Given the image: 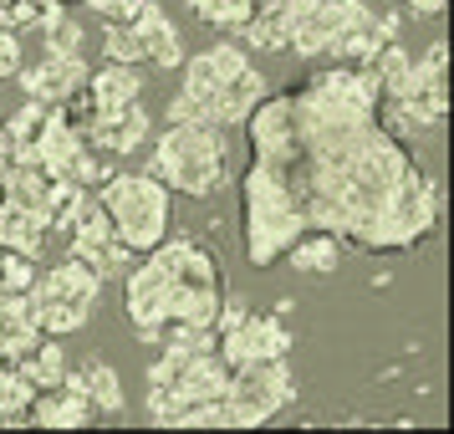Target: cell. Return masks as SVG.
Segmentation results:
<instances>
[{
    "instance_id": "cell-1",
    "label": "cell",
    "mask_w": 454,
    "mask_h": 434,
    "mask_svg": "<svg viewBox=\"0 0 454 434\" xmlns=\"http://www.w3.org/2000/svg\"><path fill=\"white\" fill-rule=\"evenodd\" d=\"M307 230H327L357 250H413L439 225V185L419 174L403 138L372 133L342 159L301 164L286 174Z\"/></svg>"
},
{
    "instance_id": "cell-2",
    "label": "cell",
    "mask_w": 454,
    "mask_h": 434,
    "mask_svg": "<svg viewBox=\"0 0 454 434\" xmlns=\"http://www.w3.org/2000/svg\"><path fill=\"white\" fill-rule=\"evenodd\" d=\"M240 209H246V256L250 266H276L286 261V250L301 241V205H296V189L281 169H261L250 164L240 179Z\"/></svg>"
},
{
    "instance_id": "cell-3",
    "label": "cell",
    "mask_w": 454,
    "mask_h": 434,
    "mask_svg": "<svg viewBox=\"0 0 454 434\" xmlns=\"http://www.w3.org/2000/svg\"><path fill=\"white\" fill-rule=\"evenodd\" d=\"M225 133L220 128H200V123H168L159 133V144L148 154V174L168 185V194H184V200H209L220 194L230 179L225 164Z\"/></svg>"
},
{
    "instance_id": "cell-4",
    "label": "cell",
    "mask_w": 454,
    "mask_h": 434,
    "mask_svg": "<svg viewBox=\"0 0 454 434\" xmlns=\"http://www.w3.org/2000/svg\"><path fill=\"white\" fill-rule=\"evenodd\" d=\"M98 200H103L107 220H113V235H118L133 256H148V250L168 235L174 194H168V185H159L153 174H107L103 185H98Z\"/></svg>"
},
{
    "instance_id": "cell-5",
    "label": "cell",
    "mask_w": 454,
    "mask_h": 434,
    "mask_svg": "<svg viewBox=\"0 0 454 434\" xmlns=\"http://www.w3.org/2000/svg\"><path fill=\"white\" fill-rule=\"evenodd\" d=\"M98 296H103V276L87 266V261L67 256L62 266H51L36 276L31 307H36V322H42L46 337H62V332H82L92 322Z\"/></svg>"
},
{
    "instance_id": "cell-6",
    "label": "cell",
    "mask_w": 454,
    "mask_h": 434,
    "mask_svg": "<svg viewBox=\"0 0 454 434\" xmlns=\"http://www.w3.org/2000/svg\"><path fill=\"white\" fill-rule=\"evenodd\" d=\"M31 159L51 174V179H67V185H82V189H98L107 179L103 169V154L92 148V138L82 133V123L67 113V107H51L31 138Z\"/></svg>"
},
{
    "instance_id": "cell-7",
    "label": "cell",
    "mask_w": 454,
    "mask_h": 434,
    "mask_svg": "<svg viewBox=\"0 0 454 434\" xmlns=\"http://www.w3.org/2000/svg\"><path fill=\"white\" fill-rule=\"evenodd\" d=\"M291 404H296V378H291L286 358H266V363L230 368V389H225L230 430H255V424H270V419H276V414H286Z\"/></svg>"
},
{
    "instance_id": "cell-8",
    "label": "cell",
    "mask_w": 454,
    "mask_h": 434,
    "mask_svg": "<svg viewBox=\"0 0 454 434\" xmlns=\"http://www.w3.org/2000/svg\"><path fill=\"white\" fill-rule=\"evenodd\" d=\"M168 302H174V271H168L164 250L153 246L138 266L123 271V312L138 343H159L168 332Z\"/></svg>"
},
{
    "instance_id": "cell-9",
    "label": "cell",
    "mask_w": 454,
    "mask_h": 434,
    "mask_svg": "<svg viewBox=\"0 0 454 434\" xmlns=\"http://www.w3.org/2000/svg\"><path fill=\"white\" fill-rule=\"evenodd\" d=\"M240 128L250 144V164L281 169V174L301 164V133H296V113H291V92H266Z\"/></svg>"
},
{
    "instance_id": "cell-10",
    "label": "cell",
    "mask_w": 454,
    "mask_h": 434,
    "mask_svg": "<svg viewBox=\"0 0 454 434\" xmlns=\"http://www.w3.org/2000/svg\"><path fill=\"white\" fill-rule=\"evenodd\" d=\"M67 241H72V256L87 261V266L98 271V276H123L133 266V250L113 235V220H107L103 200H98V189H82L77 194V209H72V225H67Z\"/></svg>"
},
{
    "instance_id": "cell-11",
    "label": "cell",
    "mask_w": 454,
    "mask_h": 434,
    "mask_svg": "<svg viewBox=\"0 0 454 434\" xmlns=\"http://www.w3.org/2000/svg\"><path fill=\"white\" fill-rule=\"evenodd\" d=\"M215 348L230 368H246V363H266V358H286L291 352V332L281 312H246L230 332L215 337Z\"/></svg>"
},
{
    "instance_id": "cell-12",
    "label": "cell",
    "mask_w": 454,
    "mask_h": 434,
    "mask_svg": "<svg viewBox=\"0 0 454 434\" xmlns=\"http://www.w3.org/2000/svg\"><path fill=\"white\" fill-rule=\"evenodd\" d=\"M87 77H92L87 57H62V51H46L42 62L21 67L26 98H31V103H42V107H67L72 98H82Z\"/></svg>"
},
{
    "instance_id": "cell-13",
    "label": "cell",
    "mask_w": 454,
    "mask_h": 434,
    "mask_svg": "<svg viewBox=\"0 0 454 434\" xmlns=\"http://www.w3.org/2000/svg\"><path fill=\"white\" fill-rule=\"evenodd\" d=\"M133 103H144V72L138 67H123V62H103V67H92L82 98H72L67 107L98 118V113H123Z\"/></svg>"
},
{
    "instance_id": "cell-14",
    "label": "cell",
    "mask_w": 454,
    "mask_h": 434,
    "mask_svg": "<svg viewBox=\"0 0 454 434\" xmlns=\"http://www.w3.org/2000/svg\"><path fill=\"white\" fill-rule=\"evenodd\" d=\"M77 123H82V133L92 138V148L98 154H113V159H128L133 148H144L148 138V107L133 103L123 107V113H98V118H87V113H77V107H67Z\"/></svg>"
},
{
    "instance_id": "cell-15",
    "label": "cell",
    "mask_w": 454,
    "mask_h": 434,
    "mask_svg": "<svg viewBox=\"0 0 454 434\" xmlns=\"http://www.w3.org/2000/svg\"><path fill=\"white\" fill-rule=\"evenodd\" d=\"M128 21L138 31V42H144V62L164 67V72H179L184 67V31L174 26V16H168L159 0H144Z\"/></svg>"
},
{
    "instance_id": "cell-16",
    "label": "cell",
    "mask_w": 454,
    "mask_h": 434,
    "mask_svg": "<svg viewBox=\"0 0 454 434\" xmlns=\"http://www.w3.org/2000/svg\"><path fill=\"white\" fill-rule=\"evenodd\" d=\"M46 332L36 322L31 291H0V363H16L42 343Z\"/></svg>"
},
{
    "instance_id": "cell-17",
    "label": "cell",
    "mask_w": 454,
    "mask_h": 434,
    "mask_svg": "<svg viewBox=\"0 0 454 434\" xmlns=\"http://www.w3.org/2000/svg\"><path fill=\"white\" fill-rule=\"evenodd\" d=\"M98 419V409L87 404V393L77 383H57V389L36 393V404H31V424H42V430H87Z\"/></svg>"
},
{
    "instance_id": "cell-18",
    "label": "cell",
    "mask_w": 454,
    "mask_h": 434,
    "mask_svg": "<svg viewBox=\"0 0 454 434\" xmlns=\"http://www.w3.org/2000/svg\"><path fill=\"white\" fill-rule=\"evenodd\" d=\"M240 46H255V51H291V0H261L255 16L240 26Z\"/></svg>"
},
{
    "instance_id": "cell-19",
    "label": "cell",
    "mask_w": 454,
    "mask_h": 434,
    "mask_svg": "<svg viewBox=\"0 0 454 434\" xmlns=\"http://www.w3.org/2000/svg\"><path fill=\"white\" fill-rule=\"evenodd\" d=\"M67 383H77V389L87 393V404H92L98 414H123V404H128L123 378H118V368L103 363V358H87L77 373H67Z\"/></svg>"
},
{
    "instance_id": "cell-20",
    "label": "cell",
    "mask_w": 454,
    "mask_h": 434,
    "mask_svg": "<svg viewBox=\"0 0 454 434\" xmlns=\"http://www.w3.org/2000/svg\"><path fill=\"white\" fill-rule=\"evenodd\" d=\"M46 235H51V225H46L36 209H21V205H5L0 200V250H21V256H42Z\"/></svg>"
},
{
    "instance_id": "cell-21",
    "label": "cell",
    "mask_w": 454,
    "mask_h": 434,
    "mask_svg": "<svg viewBox=\"0 0 454 434\" xmlns=\"http://www.w3.org/2000/svg\"><path fill=\"white\" fill-rule=\"evenodd\" d=\"M11 368L21 373L36 393H46V389H57V383L67 378V352H62V343H57V337H42V343L26 352V358H16Z\"/></svg>"
},
{
    "instance_id": "cell-22",
    "label": "cell",
    "mask_w": 454,
    "mask_h": 434,
    "mask_svg": "<svg viewBox=\"0 0 454 434\" xmlns=\"http://www.w3.org/2000/svg\"><path fill=\"white\" fill-rule=\"evenodd\" d=\"M286 261L301 271V276H307V271L311 276H327V271L342 266V241L327 235V230H301V241L286 250Z\"/></svg>"
},
{
    "instance_id": "cell-23",
    "label": "cell",
    "mask_w": 454,
    "mask_h": 434,
    "mask_svg": "<svg viewBox=\"0 0 454 434\" xmlns=\"http://www.w3.org/2000/svg\"><path fill=\"white\" fill-rule=\"evenodd\" d=\"M31 404H36V389H31L11 363H0V430L31 424Z\"/></svg>"
},
{
    "instance_id": "cell-24",
    "label": "cell",
    "mask_w": 454,
    "mask_h": 434,
    "mask_svg": "<svg viewBox=\"0 0 454 434\" xmlns=\"http://www.w3.org/2000/svg\"><path fill=\"white\" fill-rule=\"evenodd\" d=\"M255 5H261V0H189V11H194L205 26H215L220 36L240 31V26L255 16Z\"/></svg>"
},
{
    "instance_id": "cell-25",
    "label": "cell",
    "mask_w": 454,
    "mask_h": 434,
    "mask_svg": "<svg viewBox=\"0 0 454 434\" xmlns=\"http://www.w3.org/2000/svg\"><path fill=\"white\" fill-rule=\"evenodd\" d=\"M42 31V42L46 51H62V57H82V46H87V31L72 16H67V5H57V11H46V21L36 26Z\"/></svg>"
},
{
    "instance_id": "cell-26",
    "label": "cell",
    "mask_w": 454,
    "mask_h": 434,
    "mask_svg": "<svg viewBox=\"0 0 454 434\" xmlns=\"http://www.w3.org/2000/svg\"><path fill=\"white\" fill-rule=\"evenodd\" d=\"M103 57H107V62H123V67H144V42H138L133 21H107Z\"/></svg>"
},
{
    "instance_id": "cell-27",
    "label": "cell",
    "mask_w": 454,
    "mask_h": 434,
    "mask_svg": "<svg viewBox=\"0 0 454 434\" xmlns=\"http://www.w3.org/2000/svg\"><path fill=\"white\" fill-rule=\"evenodd\" d=\"M36 261L21 256V250H0V291H31L36 287Z\"/></svg>"
},
{
    "instance_id": "cell-28",
    "label": "cell",
    "mask_w": 454,
    "mask_h": 434,
    "mask_svg": "<svg viewBox=\"0 0 454 434\" xmlns=\"http://www.w3.org/2000/svg\"><path fill=\"white\" fill-rule=\"evenodd\" d=\"M21 67H26L21 31H11V26H0V83H11V77H21Z\"/></svg>"
},
{
    "instance_id": "cell-29",
    "label": "cell",
    "mask_w": 454,
    "mask_h": 434,
    "mask_svg": "<svg viewBox=\"0 0 454 434\" xmlns=\"http://www.w3.org/2000/svg\"><path fill=\"white\" fill-rule=\"evenodd\" d=\"M77 5H87V11H98L103 21H128L144 0H77Z\"/></svg>"
},
{
    "instance_id": "cell-30",
    "label": "cell",
    "mask_w": 454,
    "mask_h": 434,
    "mask_svg": "<svg viewBox=\"0 0 454 434\" xmlns=\"http://www.w3.org/2000/svg\"><path fill=\"white\" fill-rule=\"evenodd\" d=\"M398 5H409L419 16H444V0H398Z\"/></svg>"
},
{
    "instance_id": "cell-31",
    "label": "cell",
    "mask_w": 454,
    "mask_h": 434,
    "mask_svg": "<svg viewBox=\"0 0 454 434\" xmlns=\"http://www.w3.org/2000/svg\"><path fill=\"white\" fill-rule=\"evenodd\" d=\"M36 5H46V11H57V5H67V0H36Z\"/></svg>"
},
{
    "instance_id": "cell-32",
    "label": "cell",
    "mask_w": 454,
    "mask_h": 434,
    "mask_svg": "<svg viewBox=\"0 0 454 434\" xmlns=\"http://www.w3.org/2000/svg\"><path fill=\"white\" fill-rule=\"evenodd\" d=\"M0 200H5V169H0Z\"/></svg>"
},
{
    "instance_id": "cell-33",
    "label": "cell",
    "mask_w": 454,
    "mask_h": 434,
    "mask_svg": "<svg viewBox=\"0 0 454 434\" xmlns=\"http://www.w3.org/2000/svg\"><path fill=\"white\" fill-rule=\"evenodd\" d=\"M11 5H16V0H0V11H11Z\"/></svg>"
},
{
    "instance_id": "cell-34",
    "label": "cell",
    "mask_w": 454,
    "mask_h": 434,
    "mask_svg": "<svg viewBox=\"0 0 454 434\" xmlns=\"http://www.w3.org/2000/svg\"><path fill=\"white\" fill-rule=\"evenodd\" d=\"M296 5H322V0H296Z\"/></svg>"
}]
</instances>
